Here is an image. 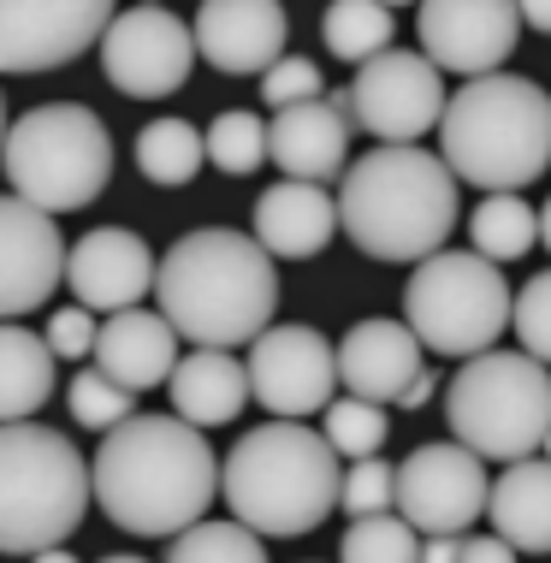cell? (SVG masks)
I'll use <instances>...</instances> for the list:
<instances>
[{
  "label": "cell",
  "mask_w": 551,
  "mask_h": 563,
  "mask_svg": "<svg viewBox=\"0 0 551 563\" xmlns=\"http://www.w3.org/2000/svg\"><path fill=\"white\" fill-rule=\"evenodd\" d=\"M96 505L113 528L143 540H178L196 522H208V505L220 493V456L208 433L178 416H131L113 433H101Z\"/></svg>",
  "instance_id": "obj_1"
},
{
  "label": "cell",
  "mask_w": 551,
  "mask_h": 563,
  "mask_svg": "<svg viewBox=\"0 0 551 563\" xmlns=\"http://www.w3.org/2000/svg\"><path fill=\"white\" fill-rule=\"evenodd\" d=\"M155 302L178 339H190L196 350H238L273 327L279 273L255 232L196 225L161 255Z\"/></svg>",
  "instance_id": "obj_2"
},
{
  "label": "cell",
  "mask_w": 551,
  "mask_h": 563,
  "mask_svg": "<svg viewBox=\"0 0 551 563\" xmlns=\"http://www.w3.org/2000/svg\"><path fill=\"white\" fill-rule=\"evenodd\" d=\"M456 173L433 148H367L339 185V232L374 262H427L456 232Z\"/></svg>",
  "instance_id": "obj_3"
},
{
  "label": "cell",
  "mask_w": 551,
  "mask_h": 563,
  "mask_svg": "<svg viewBox=\"0 0 551 563\" xmlns=\"http://www.w3.org/2000/svg\"><path fill=\"white\" fill-rule=\"evenodd\" d=\"M220 493L232 522H243L262 540H297L315 534L344 498V468L327 433L309 421H262L225 451Z\"/></svg>",
  "instance_id": "obj_4"
},
{
  "label": "cell",
  "mask_w": 551,
  "mask_h": 563,
  "mask_svg": "<svg viewBox=\"0 0 551 563\" xmlns=\"http://www.w3.org/2000/svg\"><path fill=\"white\" fill-rule=\"evenodd\" d=\"M439 155L456 185L481 196H522V185L551 166V96L522 71H493L451 89Z\"/></svg>",
  "instance_id": "obj_5"
},
{
  "label": "cell",
  "mask_w": 551,
  "mask_h": 563,
  "mask_svg": "<svg viewBox=\"0 0 551 563\" xmlns=\"http://www.w3.org/2000/svg\"><path fill=\"white\" fill-rule=\"evenodd\" d=\"M89 505H96V468L66 433L42 421L0 428V552H54L84 528Z\"/></svg>",
  "instance_id": "obj_6"
},
{
  "label": "cell",
  "mask_w": 551,
  "mask_h": 563,
  "mask_svg": "<svg viewBox=\"0 0 551 563\" xmlns=\"http://www.w3.org/2000/svg\"><path fill=\"white\" fill-rule=\"evenodd\" d=\"M0 173L19 202L42 208V214H78L113 178V136L84 101H48V108L12 119Z\"/></svg>",
  "instance_id": "obj_7"
},
{
  "label": "cell",
  "mask_w": 551,
  "mask_h": 563,
  "mask_svg": "<svg viewBox=\"0 0 551 563\" xmlns=\"http://www.w3.org/2000/svg\"><path fill=\"white\" fill-rule=\"evenodd\" d=\"M451 439L481 463H528L551 433V374L528 350H486L463 362L445 386Z\"/></svg>",
  "instance_id": "obj_8"
},
{
  "label": "cell",
  "mask_w": 551,
  "mask_h": 563,
  "mask_svg": "<svg viewBox=\"0 0 551 563\" xmlns=\"http://www.w3.org/2000/svg\"><path fill=\"white\" fill-rule=\"evenodd\" d=\"M404 321L433 356L474 362L486 356L516 321V291L498 262L474 250H439L409 273L404 285Z\"/></svg>",
  "instance_id": "obj_9"
},
{
  "label": "cell",
  "mask_w": 551,
  "mask_h": 563,
  "mask_svg": "<svg viewBox=\"0 0 551 563\" xmlns=\"http://www.w3.org/2000/svg\"><path fill=\"white\" fill-rule=\"evenodd\" d=\"M445 71L421 48H392L367 59L350 84V119H356V131L379 136V148H421L427 131L445 125Z\"/></svg>",
  "instance_id": "obj_10"
},
{
  "label": "cell",
  "mask_w": 551,
  "mask_h": 563,
  "mask_svg": "<svg viewBox=\"0 0 551 563\" xmlns=\"http://www.w3.org/2000/svg\"><path fill=\"white\" fill-rule=\"evenodd\" d=\"M486 510H493L486 463L469 445H456V439L416 445L397 463V516L421 540H463Z\"/></svg>",
  "instance_id": "obj_11"
},
{
  "label": "cell",
  "mask_w": 551,
  "mask_h": 563,
  "mask_svg": "<svg viewBox=\"0 0 551 563\" xmlns=\"http://www.w3.org/2000/svg\"><path fill=\"white\" fill-rule=\"evenodd\" d=\"M243 368H250V398L273 421H309V416H327L339 404L332 398L339 391V344L309 321L267 327L250 344Z\"/></svg>",
  "instance_id": "obj_12"
},
{
  "label": "cell",
  "mask_w": 551,
  "mask_h": 563,
  "mask_svg": "<svg viewBox=\"0 0 551 563\" xmlns=\"http://www.w3.org/2000/svg\"><path fill=\"white\" fill-rule=\"evenodd\" d=\"M190 66H196V30L166 7H125L101 36L107 84L131 101L178 96Z\"/></svg>",
  "instance_id": "obj_13"
},
{
  "label": "cell",
  "mask_w": 551,
  "mask_h": 563,
  "mask_svg": "<svg viewBox=\"0 0 551 563\" xmlns=\"http://www.w3.org/2000/svg\"><path fill=\"white\" fill-rule=\"evenodd\" d=\"M119 12L107 0H0V71H54L101 48Z\"/></svg>",
  "instance_id": "obj_14"
},
{
  "label": "cell",
  "mask_w": 551,
  "mask_h": 563,
  "mask_svg": "<svg viewBox=\"0 0 551 563\" xmlns=\"http://www.w3.org/2000/svg\"><path fill=\"white\" fill-rule=\"evenodd\" d=\"M421 54L456 78H493L522 42V7L510 0H433L416 12Z\"/></svg>",
  "instance_id": "obj_15"
},
{
  "label": "cell",
  "mask_w": 551,
  "mask_h": 563,
  "mask_svg": "<svg viewBox=\"0 0 551 563\" xmlns=\"http://www.w3.org/2000/svg\"><path fill=\"white\" fill-rule=\"evenodd\" d=\"M66 238H59L54 214L0 196V321L36 314L59 285H66Z\"/></svg>",
  "instance_id": "obj_16"
},
{
  "label": "cell",
  "mask_w": 551,
  "mask_h": 563,
  "mask_svg": "<svg viewBox=\"0 0 551 563\" xmlns=\"http://www.w3.org/2000/svg\"><path fill=\"white\" fill-rule=\"evenodd\" d=\"M155 273H161L155 250H148L131 225H96V232H84L71 243L66 285L78 291V309L125 314L155 291Z\"/></svg>",
  "instance_id": "obj_17"
},
{
  "label": "cell",
  "mask_w": 551,
  "mask_h": 563,
  "mask_svg": "<svg viewBox=\"0 0 551 563\" xmlns=\"http://www.w3.org/2000/svg\"><path fill=\"white\" fill-rule=\"evenodd\" d=\"M350 89H327L320 101L273 113L267 125V161L297 185H332L350 173Z\"/></svg>",
  "instance_id": "obj_18"
},
{
  "label": "cell",
  "mask_w": 551,
  "mask_h": 563,
  "mask_svg": "<svg viewBox=\"0 0 551 563\" xmlns=\"http://www.w3.org/2000/svg\"><path fill=\"white\" fill-rule=\"evenodd\" d=\"M196 54L225 78H267L285 59L290 19L279 0H208L190 19Z\"/></svg>",
  "instance_id": "obj_19"
},
{
  "label": "cell",
  "mask_w": 551,
  "mask_h": 563,
  "mask_svg": "<svg viewBox=\"0 0 551 563\" xmlns=\"http://www.w3.org/2000/svg\"><path fill=\"white\" fill-rule=\"evenodd\" d=\"M427 344L409 332V321H392V314H367L339 339V379H344V398L362 404H397L409 386L427 374L421 368Z\"/></svg>",
  "instance_id": "obj_20"
},
{
  "label": "cell",
  "mask_w": 551,
  "mask_h": 563,
  "mask_svg": "<svg viewBox=\"0 0 551 563\" xmlns=\"http://www.w3.org/2000/svg\"><path fill=\"white\" fill-rule=\"evenodd\" d=\"M339 238V196L327 185H267L255 196V243L273 262H309Z\"/></svg>",
  "instance_id": "obj_21"
},
{
  "label": "cell",
  "mask_w": 551,
  "mask_h": 563,
  "mask_svg": "<svg viewBox=\"0 0 551 563\" xmlns=\"http://www.w3.org/2000/svg\"><path fill=\"white\" fill-rule=\"evenodd\" d=\"M178 332L161 309H125V314H107L101 339H96V368L107 379H119L125 391H148L166 386L178 374Z\"/></svg>",
  "instance_id": "obj_22"
},
{
  "label": "cell",
  "mask_w": 551,
  "mask_h": 563,
  "mask_svg": "<svg viewBox=\"0 0 551 563\" xmlns=\"http://www.w3.org/2000/svg\"><path fill=\"white\" fill-rule=\"evenodd\" d=\"M166 391H173V416L208 433V428H225V421L243 416V404H250V368L232 350H190L178 362V374L166 379Z\"/></svg>",
  "instance_id": "obj_23"
},
{
  "label": "cell",
  "mask_w": 551,
  "mask_h": 563,
  "mask_svg": "<svg viewBox=\"0 0 551 563\" xmlns=\"http://www.w3.org/2000/svg\"><path fill=\"white\" fill-rule=\"evenodd\" d=\"M498 540H510L516 552L546 558L551 552V463L546 456H528V463H510L493 481V510H486Z\"/></svg>",
  "instance_id": "obj_24"
},
{
  "label": "cell",
  "mask_w": 551,
  "mask_h": 563,
  "mask_svg": "<svg viewBox=\"0 0 551 563\" xmlns=\"http://www.w3.org/2000/svg\"><path fill=\"white\" fill-rule=\"evenodd\" d=\"M54 350L30 327H0V428L30 421L54 398Z\"/></svg>",
  "instance_id": "obj_25"
},
{
  "label": "cell",
  "mask_w": 551,
  "mask_h": 563,
  "mask_svg": "<svg viewBox=\"0 0 551 563\" xmlns=\"http://www.w3.org/2000/svg\"><path fill=\"white\" fill-rule=\"evenodd\" d=\"M208 161V131H196L190 119H148L136 131V173L161 190H184Z\"/></svg>",
  "instance_id": "obj_26"
},
{
  "label": "cell",
  "mask_w": 551,
  "mask_h": 563,
  "mask_svg": "<svg viewBox=\"0 0 551 563\" xmlns=\"http://www.w3.org/2000/svg\"><path fill=\"white\" fill-rule=\"evenodd\" d=\"M533 238H540V214H533L528 196H481L469 214V243L474 255H486V262H522L533 250Z\"/></svg>",
  "instance_id": "obj_27"
},
{
  "label": "cell",
  "mask_w": 551,
  "mask_h": 563,
  "mask_svg": "<svg viewBox=\"0 0 551 563\" xmlns=\"http://www.w3.org/2000/svg\"><path fill=\"white\" fill-rule=\"evenodd\" d=\"M320 36H327V48L350 59V66H367V59L392 54V36H397V12L379 7V0H339V7H327V19H320Z\"/></svg>",
  "instance_id": "obj_28"
},
{
  "label": "cell",
  "mask_w": 551,
  "mask_h": 563,
  "mask_svg": "<svg viewBox=\"0 0 551 563\" xmlns=\"http://www.w3.org/2000/svg\"><path fill=\"white\" fill-rule=\"evenodd\" d=\"M421 534L404 522V516H362V522L344 528L339 540V563H421Z\"/></svg>",
  "instance_id": "obj_29"
},
{
  "label": "cell",
  "mask_w": 551,
  "mask_h": 563,
  "mask_svg": "<svg viewBox=\"0 0 551 563\" xmlns=\"http://www.w3.org/2000/svg\"><path fill=\"white\" fill-rule=\"evenodd\" d=\"M166 563H267V545L243 522H196L190 534L173 540Z\"/></svg>",
  "instance_id": "obj_30"
},
{
  "label": "cell",
  "mask_w": 551,
  "mask_h": 563,
  "mask_svg": "<svg viewBox=\"0 0 551 563\" xmlns=\"http://www.w3.org/2000/svg\"><path fill=\"white\" fill-rule=\"evenodd\" d=\"M262 161H267V125L255 113L232 108L208 125V166H220L225 178H250Z\"/></svg>",
  "instance_id": "obj_31"
},
{
  "label": "cell",
  "mask_w": 551,
  "mask_h": 563,
  "mask_svg": "<svg viewBox=\"0 0 551 563\" xmlns=\"http://www.w3.org/2000/svg\"><path fill=\"white\" fill-rule=\"evenodd\" d=\"M320 433H327V445L350 456V463H367V456H379V445H386L392 421L379 404H362V398H339L327 409V421H320Z\"/></svg>",
  "instance_id": "obj_32"
},
{
  "label": "cell",
  "mask_w": 551,
  "mask_h": 563,
  "mask_svg": "<svg viewBox=\"0 0 551 563\" xmlns=\"http://www.w3.org/2000/svg\"><path fill=\"white\" fill-rule=\"evenodd\" d=\"M66 404H71V421H84V428H96V433H113L119 421L136 416V391H125L119 379H107L101 368L71 374Z\"/></svg>",
  "instance_id": "obj_33"
},
{
  "label": "cell",
  "mask_w": 551,
  "mask_h": 563,
  "mask_svg": "<svg viewBox=\"0 0 551 563\" xmlns=\"http://www.w3.org/2000/svg\"><path fill=\"white\" fill-rule=\"evenodd\" d=\"M339 505H344L350 522H362V516H392L397 510V468L379 463V456L344 468V498Z\"/></svg>",
  "instance_id": "obj_34"
},
{
  "label": "cell",
  "mask_w": 551,
  "mask_h": 563,
  "mask_svg": "<svg viewBox=\"0 0 551 563\" xmlns=\"http://www.w3.org/2000/svg\"><path fill=\"white\" fill-rule=\"evenodd\" d=\"M510 332L522 339V350L533 362H546L551 368V267L546 273H533V279L516 291V321Z\"/></svg>",
  "instance_id": "obj_35"
},
{
  "label": "cell",
  "mask_w": 551,
  "mask_h": 563,
  "mask_svg": "<svg viewBox=\"0 0 551 563\" xmlns=\"http://www.w3.org/2000/svg\"><path fill=\"white\" fill-rule=\"evenodd\" d=\"M320 96H327V78H320V66H315V59H302V54H285L279 66L262 78V101L273 113L302 108V101H320Z\"/></svg>",
  "instance_id": "obj_36"
},
{
  "label": "cell",
  "mask_w": 551,
  "mask_h": 563,
  "mask_svg": "<svg viewBox=\"0 0 551 563\" xmlns=\"http://www.w3.org/2000/svg\"><path fill=\"white\" fill-rule=\"evenodd\" d=\"M42 339H48V350H54L59 362H84V356H96L101 321L71 302V309H54V321H48V332H42Z\"/></svg>",
  "instance_id": "obj_37"
},
{
  "label": "cell",
  "mask_w": 551,
  "mask_h": 563,
  "mask_svg": "<svg viewBox=\"0 0 551 563\" xmlns=\"http://www.w3.org/2000/svg\"><path fill=\"white\" fill-rule=\"evenodd\" d=\"M522 552H516L510 540H498V534H469L463 540V563H516Z\"/></svg>",
  "instance_id": "obj_38"
},
{
  "label": "cell",
  "mask_w": 551,
  "mask_h": 563,
  "mask_svg": "<svg viewBox=\"0 0 551 563\" xmlns=\"http://www.w3.org/2000/svg\"><path fill=\"white\" fill-rule=\"evenodd\" d=\"M463 540H427L421 545V563H463Z\"/></svg>",
  "instance_id": "obj_39"
},
{
  "label": "cell",
  "mask_w": 551,
  "mask_h": 563,
  "mask_svg": "<svg viewBox=\"0 0 551 563\" xmlns=\"http://www.w3.org/2000/svg\"><path fill=\"white\" fill-rule=\"evenodd\" d=\"M433 386H439V374H421V379H416V386H409V391H404V398H397V409H421L427 398H433Z\"/></svg>",
  "instance_id": "obj_40"
},
{
  "label": "cell",
  "mask_w": 551,
  "mask_h": 563,
  "mask_svg": "<svg viewBox=\"0 0 551 563\" xmlns=\"http://www.w3.org/2000/svg\"><path fill=\"white\" fill-rule=\"evenodd\" d=\"M522 24H533V30H546V36H551V0H528V7H522Z\"/></svg>",
  "instance_id": "obj_41"
},
{
  "label": "cell",
  "mask_w": 551,
  "mask_h": 563,
  "mask_svg": "<svg viewBox=\"0 0 551 563\" xmlns=\"http://www.w3.org/2000/svg\"><path fill=\"white\" fill-rule=\"evenodd\" d=\"M30 563H78V558H71L66 545H54V552H36V558H30Z\"/></svg>",
  "instance_id": "obj_42"
},
{
  "label": "cell",
  "mask_w": 551,
  "mask_h": 563,
  "mask_svg": "<svg viewBox=\"0 0 551 563\" xmlns=\"http://www.w3.org/2000/svg\"><path fill=\"white\" fill-rule=\"evenodd\" d=\"M540 243L551 250V196H546V208H540Z\"/></svg>",
  "instance_id": "obj_43"
},
{
  "label": "cell",
  "mask_w": 551,
  "mask_h": 563,
  "mask_svg": "<svg viewBox=\"0 0 551 563\" xmlns=\"http://www.w3.org/2000/svg\"><path fill=\"white\" fill-rule=\"evenodd\" d=\"M101 563H148V558H131V552H113V558H101Z\"/></svg>",
  "instance_id": "obj_44"
},
{
  "label": "cell",
  "mask_w": 551,
  "mask_h": 563,
  "mask_svg": "<svg viewBox=\"0 0 551 563\" xmlns=\"http://www.w3.org/2000/svg\"><path fill=\"white\" fill-rule=\"evenodd\" d=\"M7 131H12V125H7V101H0V148H7Z\"/></svg>",
  "instance_id": "obj_45"
},
{
  "label": "cell",
  "mask_w": 551,
  "mask_h": 563,
  "mask_svg": "<svg viewBox=\"0 0 551 563\" xmlns=\"http://www.w3.org/2000/svg\"><path fill=\"white\" fill-rule=\"evenodd\" d=\"M540 456H546V463H551V433H546V445H540Z\"/></svg>",
  "instance_id": "obj_46"
}]
</instances>
